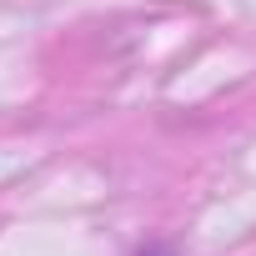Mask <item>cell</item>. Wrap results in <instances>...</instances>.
Returning a JSON list of instances; mask_svg holds the SVG:
<instances>
[{"label": "cell", "mask_w": 256, "mask_h": 256, "mask_svg": "<svg viewBox=\"0 0 256 256\" xmlns=\"http://www.w3.org/2000/svg\"><path fill=\"white\" fill-rule=\"evenodd\" d=\"M141 256H171V251H166V246H146Z\"/></svg>", "instance_id": "1"}]
</instances>
